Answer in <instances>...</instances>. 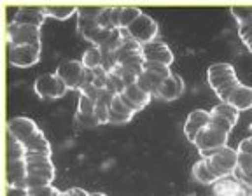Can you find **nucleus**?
<instances>
[{
	"instance_id": "obj_1",
	"label": "nucleus",
	"mask_w": 252,
	"mask_h": 196,
	"mask_svg": "<svg viewBox=\"0 0 252 196\" xmlns=\"http://www.w3.org/2000/svg\"><path fill=\"white\" fill-rule=\"evenodd\" d=\"M207 166L217 179H224V177H233L238 165V151L231 147H222L217 151L214 156L207 158Z\"/></svg>"
},
{
	"instance_id": "obj_2",
	"label": "nucleus",
	"mask_w": 252,
	"mask_h": 196,
	"mask_svg": "<svg viewBox=\"0 0 252 196\" xmlns=\"http://www.w3.org/2000/svg\"><path fill=\"white\" fill-rule=\"evenodd\" d=\"M9 47L14 46H42V33L40 28L30 27V25L9 23L5 32Z\"/></svg>"
},
{
	"instance_id": "obj_3",
	"label": "nucleus",
	"mask_w": 252,
	"mask_h": 196,
	"mask_svg": "<svg viewBox=\"0 0 252 196\" xmlns=\"http://www.w3.org/2000/svg\"><path fill=\"white\" fill-rule=\"evenodd\" d=\"M33 90H35L37 97L55 100V98H62L68 91V88L55 72V74L39 75L35 79V83H33Z\"/></svg>"
},
{
	"instance_id": "obj_4",
	"label": "nucleus",
	"mask_w": 252,
	"mask_h": 196,
	"mask_svg": "<svg viewBox=\"0 0 252 196\" xmlns=\"http://www.w3.org/2000/svg\"><path fill=\"white\" fill-rule=\"evenodd\" d=\"M130 37L133 40H137L138 44L142 46H146V44L153 42L156 40V35H158V23L151 18L149 14H142L130 28Z\"/></svg>"
},
{
	"instance_id": "obj_5",
	"label": "nucleus",
	"mask_w": 252,
	"mask_h": 196,
	"mask_svg": "<svg viewBox=\"0 0 252 196\" xmlns=\"http://www.w3.org/2000/svg\"><path fill=\"white\" fill-rule=\"evenodd\" d=\"M42 46H14L9 47V62L14 67L28 68L33 67L40 60Z\"/></svg>"
},
{
	"instance_id": "obj_6",
	"label": "nucleus",
	"mask_w": 252,
	"mask_h": 196,
	"mask_svg": "<svg viewBox=\"0 0 252 196\" xmlns=\"http://www.w3.org/2000/svg\"><path fill=\"white\" fill-rule=\"evenodd\" d=\"M84 65L81 60H65L60 63V67L56 68V74L62 79L63 83L67 84L68 90H79L81 79L84 74Z\"/></svg>"
},
{
	"instance_id": "obj_7",
	"label": "nucleus",
	"mask_w": 252,
	"mask_h": 196,
	"mask_svg": "<svg viewBox=\"0 0 252 196\" xmlns=\"http://www.w3.org/2000/svg\"><path fill=\"white\" fill-rule=\"evenodd\" d=\"M228 137L229 135L222 133L219 130L212 128V126H207L198 133L194 145H196L198 153L200 151H212V149H222V147H228Z\"/></svg>"
},
{
	"instance_id": "obj_8",
	"label": "nucleus",
	"mask_w": 252,
	"mask_h": 196,
	"mask_svg": "<svg viewBox=\"0 0 252 196\" xmlns=\"http://www.w3.org/2000/svg\"><path fill=\"white\" fill-rule=\"evenodd\" d=\"M236 77L238 75H236L235 67H233L231 63H214V65H210L207 68V83L210 84V88L214 91Z\"/></svg>"
},
{
	"instance_id": "obj_9",
	"label": "nucleus",
	"mask_w": 252,
	"mask_h": 196,
	"mask_svg": "<svg viewBox=\"0 0 252 196\" xmlns=\"http://www.w3.org/2000/svg\"><path fill=\"white\" fill-rule=\"evenodd\" d=\"M210 123V112L205 109H194L189 112L188 119H186V125H184V135L188 137V140L191 144H194L196 140L198 133H200L201 130L207 128Z\"/></svg>"
},
{
	"instance_id": "obj_10",
	"label": "nucleus",
	"mask_w": 252,
	"mask_h": 196,
	"mask_svg": "<svg viewBox=\"0 0 252 196\" xmlns=\"http://www.w3.org/2000/svg\"><path fill=\"white\" fill-rule=\"evenodd\" d=\"M142 53H144L146 62L163 63V65H168V67L173 63V60H175L172 49L163 40H153V42L142 46Z\"/></svg>"
},
{
	"instance_id": "obj_11",
	"label": "nucleus",
	"mask_w": 252,
	"mask_h": 196,
	"mask_svg": "<svg viewBox=\"0 0 252 196\" xmlns=\"http://www.w3.org/2000/svg\"><path fill=\"white\" fill-rule=\"evenodd\" d=\"M214 196H252V189L238 182L235 177L219 179L212 186Z\"/></svg>"
},
{
	"instance_id": "obj_12",
	"label": "nucleus",
	"mask_w": 252,
	"mask_h": 196,
	"mask_svg": "<svg viewBox=\"0 0 252 196\" xmlns=\"http://www.w3.org/2000/svg\"><path fill=\"white\" fill-rule=\"evenodd\" d=\"M7 130L11 131V133H14L16 137L23 142V144L28 140V138H32L33 135L40 131V128L37 126V123L30 118H25V116H18V118L9 119Z\"/></svg>"
},
{
	"instance_id": "obj_13",
	"label": "nucleus",
	"mask_w": 252,
	"mask_h": 196,
	"mask_svg": "<svg viewBox=\"0 0 252 196\" xmlns=\"http://www.w3.org/2000/svg\"><path fill=\"white\" fill-rule=\"evenodd\" d=\"M46 18H47L46 7H18L14 9V21L12 23L42 28Z\"/></svg>"
},
{
	"instance_id": "obj_14",
	"label": "nucleus",
	"mask_w": 252,
	"mask_h": 196,
	"mask_svg": "<svg viewBox=\"0 0 252 196\" xmlns=\"http://www.w3.org/2000/svg\"><path fill=\"white\" fill-rule=\"evenodd\" d=\"M182 91H184V81H182V77L179 74H173L172 77L166 79L165 83L158 88L156 97H159L165 102H173V100H177L181 97Z\"/></svg>"
},
{
	"instance_id": "obj_15",
	"label": "nucleus",
	"mask_w": 252,
	"mask_h": 196,
	"mask_svg": "<svg viewBox=\"0 0 252 196\" xmlns=\"http://www.w3.org/2000/svg\"><path fill=\"white\" fill-rule=\"evenodd\" d=\"M27 175L40 177V179H46L53 184L56 177V168L53 160L46 161H27Z\"/></svg>"
},
{
	"instance_id": "obj_16",
	"label": "nucleus",
	"mask_w": 252,
	"mask_h": 196,
	"mask_svg": "<svg viewBox=\"0 0 252 196\" xmlns=\"http://www.w3.org/2000/svg\"><path fill=\"white\" fill-rule=\"evenodd\" d=\"M133 116H135V112L125 105L123 98L119 97V95L114 97L112 105L109 107V123H112V125H123V123L131 121Z\"/></svg>"
},
{
	"instance_id": "obj_17",
	"label": "nucleus",
	"mask_w": 252,
	"mask_h": 196,
	"mask_svg": "<svg viewBox=\"0 0 252 196\" xmlns=\"http://www.w3.org/2000/svg\"><path fill=\"white\" fill-rule=\"evenodd\" d=\"M228 103L235 107L238 112H240V110L252 109V88L245 86V84L238 86L231 93V97L228 98Z\"/></svg>"
},
{
	"instance_id": "obj_18",
	"label": "nucleus",
	"mask_w": 252,
	"mask_h": 196,
	"mask_svg": "<svg viewBox=\"0 0 252 196\" xmlns=\"http://www.w3.org/2000/svg\"><path fill=\"white\" fill-rule=\"evenodd\" d=\"M121 97L126 98L128 102H131V105H133L135 112H140V110L151 102V98H153L151 95H147L146 91H142L140 88L137 86V84H131V86L126 88V90L123 91Z\"/></svg>"
},
{
	"instance_id": "obj_19",
	"label": "nucleus",
	"mask_w": 252,
	"mask_h": 196,
	"mask_svg": "<svg viewBox=\"0 0 252 196\" xmlns=\"http://www.w3.org/2000/svg\"><path fill=\"white\" fill-rule=\"evenodd\" d=\"M27 177V161H11L7 163V186L23 188V181Z\"/></svg>"
},
{
	"instance_id": "obj_20",
	"label": "nucleus",
	"mask_w": 252,
	"mask_h": 196,
	"mask_svg": "<svg viewBox=\"0 0 252 196\" xmlns=\"http://www.w3.org/2000/svg\"><path fill=\"white\" fill-rule=\"evenodd\" d=\"M25 156H27L25 144L7 130V163H11V161H23Z\"/></svg>"
},
{
	"instance_id": "obj_21",
	"label": "nucleus",
	"mask_w": 252,
	"mask_h": 196,
	"mask_svg": "<svg viewBox=\"0 0 252 196\" xmlns=\"http://www.w3.org/2000/svg\"><path fill=\"white\" fill-rule=\"evenodd\" d=\"M193 177L196 179L200 184H205V186H214L219 179L210 172V168L207 166V161L205 160H200L196 161L193 165Z\"/></svg>"
},
{
	"instance_id": "obj_22",
	"label": "nucleus",
	"mask_w": 252,
	"mask_h": 196,
	"mask_svg": "<svg viewBox=\"0 0 252 196\" xmlns=\"http://www.w3.org/2000/svg\"><path fill=\"white\" fill-rule=\"evenodd\" d=\"M210 114H216V116H220V118L228 119L233 126L238 123V118H240V112H238L233 105H229L228 102H220V103H217V105H214L212 110H210Z\"/></svg>"
},
{
	"instance_id": "obj_23",
	"label": "nucleus",
	"mask_w": 252,
	"mask_h": 196,
	"mask_svg": "<svg viewBox=\"0 0 252 196\" xmlns=\"http://www.w3.org/2000/svg\"><path fill=\"white\" fill-rule=\"evenodd\" d=\"M25 147H27V151H39V153L51 154V144L46 138V135L42 133V130H40L39 133L33 135L32 138H28L25 142Z\"/></svg>"
},
{
	"instance_id": "obj_24",
	"label": "nucleus",
	"mask_w": 252,
	"mask_h": 196,
	"mask_svg": "<svg viewBox=\"0 0 252 196\" xmlns=\"http://www.w3.org/2000/svg\"><path fill=\"white\" fill-rule=\"evenodd\" d=\"M144 12L138 7H133V5H126V7H121V16H119V28L123 30H128L135 21L140 18Z\"/></svg>"
},
{
	"instance_id": "obj_25",
	"label": "nucleus",
	"mask_w": 252,
	"mask_h": 196,
	"mask_svg": "<svg viewBox=\"0 0 252 196\" xmlns=\"http://www.w3.org/2000/svg\"><path fill=\"white\" fill-rule=\"evenodd\" d=\"M47 18H55V20H68L70 16H74L77 12L75 5H46Z\"/></svg>"
},
{
	"instance_id": "obj_26",
	"label": "nucleus",
	"mask_w": 252,
	"mask_h": 196,
	"mask_svg": "<svg viewBox=\"0 0 252 196\" xmlns=\"http://www.w3.org/2000/svg\"><path fill=\"white\" fill-rule=\"evenodd\" d=\"M81 62H83V65L86 68H96L102 65V51H100V47H90V49H86L83 55V58H81Z\"/></svg>"
},
{
	"instance_id": "obj_27",
	"label": "nucleus",
	"mask_w": 252,
	"mask_h": 196,
	"mask_svg": "<svg viewBox=\"0 0 252 196\" xmlns=\"http://www.w3.org/2000/svg\"><path fill=\"white\" fill-rule=\"evenodd\" d=\"M231 14H233V18L238 21V25L247 23V21L252 20V5H238V7L233 5Z\"/></svg>"
},
{
	"instance_id": "obj_28",
	"label": "nucleus",
	"mask_w": 252,
	"mask_h": 196,
	"mask_svg": "<svg viewBox=\"0 0 252 196\" xmlns=\"http://www.w3.org/2000/svg\"><path fill=\"white\" fill-rule=\"evenodd\" d=\"M94 100H91L86 93H79V103H77V112L79 114H84V116H93L94 112Z\"/></svg>"
},
{
	"instance_id": "obj_29",
	"label": "nucleus",
	"mask_w": 252,
	"mask_h": 196,
	"mask_svg": "<svg viewBox=\"0 0 252 196\" xmlns=\"http://www.w3.org/2000/svg\"><path fill=\"white\" fill-rule=\"evenodd\" d=\"M146 70L153 72V74L159 75L161 79H170L173 75L172 68L168 65H163V63H154V62H146Z\"/></svg>"
},
{
	"instance_id": "obj_30",
	"label": "nucleus",
	"mask_w": 252,
	"mask_h": 196,
	"mask_svg": "<svg viewBox=\"0 0 252 196\" xmlns=\"http://www.w3.org/2000/svg\"><path fill=\"white\" fill-rule=\"evenodd\" d=\"M209 126H212V128L219 130V131H222V133H226V135L231 133L233 128H235V126H233L231 123L228 121V119L220 118V116H216V114H210V123H209Z\"/></svg>"
},
{
	"instance_id": "obj_31",
	"label": "nucleus",
	"mask_w": 252,
	"mask_h": 196,
	"mask_svg": "<svg viewBox=\"0 0 252 196\" xmlns=\"http://www.w3.org/2000/svg\"><path fill=\"white\" fill-rule=\"evenodd\" d=\"M93 70V86L94 88H100V90H105L107 88V81H109V72L100 65L96 68H91Z\"/></svg>"
},
{
	"instance_id": "obj_32",
	"label": "nucleus",
	"mask_w": 252,
	"mask_h": 196,
	"mask_svg": "<svg viewBox=\"0 0 252 196\" xmlns=\"http://www.w3.org/2000/svg\"><path fill=\"white\" fill-rule=\"evenodd\" d=\"M105 7H77V18H86V20H98L100 16L103 14Z\"/></svg>"
},
{
	"instance_id": "obj_33",
	"label": "nucleus",
	"mask_w": 252,
	"mask_h": 196,
	"mask_svg": "<svg viewBox=\"0 0 252 196\" xmlns=\"http://www.w3.org/2000/svg\"><path fill=\"white\" fill-rule=\"evenodd\" d=\"M135 84H137V86L140 88L142 91H146L147 95H151V97H153V95H156V91H158L156 86L153 84V81H151V79L146 75V72L138 75V77H137V83H135Z\"/></svg>"
},
{
	"instance_id": "obj_34",
	"label": "nucleus",
	"mask_w": 252,
	"mask_h": 196,
	"mask_svg": "<svg viewBox=\"0 0 252 196\" xmlns=\"http://www.w3.org/2000/svg\"><path fill=\"white\" fill-rule=\"evenodd\" d=\"M105 18L109 21L110 28L118 30L119 28V16H121V7H105Z\"/></svg>"
},
{
	"instance_id": "obj_35",
	"label": "nucleus",
	"mask_w": 252,
	"mask_h": 196,
	"mask_svg": "<svg viewBox=\"0 0 252 196\" xmlns=\"http://www.w3.org/2000/svg\"><path fill=\"white\" fill-rule=\"evenodd\" d=\"M93 116L96 118L98 125H109V107H107V105H102V103H96Z\"/></svg>"
},
{
	"instance_id": "obj_36",
	"label": "nucleus",
	"mask_w": 252,
	"mask_h": 196,
	"mask_svg": "<svg viewBox=\"0 0 252 196\" xmlns=\"http://www.w3.org/2000/svg\"><path fill=\"white\" fill-rule=\"evenodd\" d=\"M75 121H77L79 126H88V128H91V126H100L94 116H84V114H79V112L75 114Z\"/></svg>"
},
{
	"instance_id": "obj_37",
	"label": "nucleus",
	"mask_w": 252,
	"mask_h": 196,
	"mask_svg": "<svg viewBox=\"0 0 252 196\" xmlns=\"http://www.w3.org/2000/svg\"><path fill=\"white\" fill-rule=\"evenodd\" d=\"M58 189L55 186H44V188H37V189H30L28 191V196H55V193Z\"/></svg>"
},
{
	"instance_id": "obj_38",
	"label": "nucleus",
	"mask_w": 252,
	"mask_h": 196,
	"mask_svg": "<svg viewBox=\"0 0 252 196\" xmlns=\"http://www.w3.org/2000/svg\"><path fill=\"white\" fill-rule=\"evenodd\" d=\"M51 160V154L47 153H39V151H27L25 161H46Z\"/></svg>"
},
{
	"instance_id": "obj_39",
	"label": "nucleus",
	"mask_w": 252,
	"mask_h": 196,
	"mask_svg": "<svg viewBox=\"0 0 252 196\" xmlns=\"http://www.w3.org/2000/svg\"><path fill=\"white\" fill-rule=\"evenodd\" d=\"M238 153H244V154L252 156V137L244 138V140L238 144Z\"/></svg>"
},
{
	"instance_id": "obj_40",
	"label": "nucleus",
	"mask_w": 252,
	"mask_h": 196,
	"mask_svg": "<svg viewBox=\"0 0 252 196\" xmlns=\"http://www.w3.org/2000/svg\"><path fill=\"white\" fill-rule=\"evenodd\" d=\"M7 196H28V189L16 188V186H7Z\"/></svg>"
},
{
	"instance_id": "obj_41",
	"label": "nucleus",
	"mask_w": 252,
	"mask_h": 196,
	"mask_svg": "<svg viewBox=\"0 0 252 196\" xmlns=\"http://www.w3.org/2000/svg\"><path fill=\"white\" fill-rule=\"evenodd\" d=\"M67 196H90V193L84 191L83 188H70L67 189Z\"/></svg>"
},
{
	"instance_id": "obj_42",
	"label": "nucleus",
	"mask_w": 252,
	"mask_h": 196,
	"mask_svg": "<svg viewBox=\"0 0 252 196\" xmlns=\"http://www.w3.org/2000/svg\"><path fill=\"white\" fill-rule=\"evenodd\" d=\"M245 46H247V49H249V51H251L252 53V39H249V40H245Z\"/></svg>"
},
{
	"instance_id": "obj_43",
	"label": "nucleus",
	"mask_w": 252,
	"mask_h": 196,
	"mask_svg": "<svg viewBox=\"0 0 252 196\" xmlns=\"http://www.w3.org/2000/svg\"><path fill=\"white\" fill-rule=\"evenodd\" d=\"M90 196H107L105 193H90Z\"/></svg>"
}]
</instances>
